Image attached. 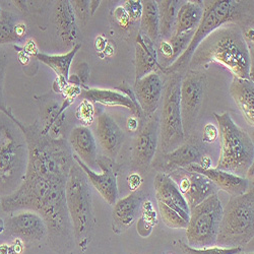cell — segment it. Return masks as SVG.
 I'll return each mask as SVG.
<instances>
[{"label":"cell","instance_id":"cell-1","mask_svg":"<svg viewBox=\"0 0 254 254\" xmlns=\"http://www.w3.org/2000/svg\"><path fill=\"white\" fill-rule=\"evenodd\" d=\"M219 63L233 76L253 80L250 50L237 24H227L210 33L197 46L189 61L190 70Z\"/></svg>","mask_w":254,"mask_h":254},{"label":"cell","instance_id":"cell-2","mask_svg":"<svg viewBox=\"0 0 254 254\" xmlns=\"http://www.w3.org/2000/svg\"><path fill=\"white\" fill-rule=\"evenodd\" d=\"M237 24L240 28L253 23V1L213 0L203 1V14L186 50L167 67H160L164 74L187 71L189 61L197 46L215 30L227 24Z\"/></svg>","mask_w":254,"mask_h":254},{"label":"cell","instance_id":"cell-3","mask_svg":"<svg viewBox=\"0 0 254 254\" xmlns=\"http://www.w3.org/2000/svg\"><path fill=\"white\" fill-rule=\"evenodd\" d=\"M26 137L11 111L0 112V195L13 193L23 183L28 168Z\"/></svg>","mask_w":254,"mask_h":254},{"label":"cell","instance_id":"cell-4","mask_svg":"<svg viewBox=\"0 0 254 254\" xmlns=\"http://www.w3.org/2000/svg\"><path fill=\"white\" fill-rule=\"evenodd\" d=\"M65 198L72 225L75 246L84 253L92 241L95 217L91 184L87 175L75 161L68 174Z\"/></svg>","mask_w":254,"mask_h":254},{"label":"cell","instance_id":"cell-5","mask_svg":"<svg viewBox=\"0 0 254 254\" xmlns=\"http://www.w3.org/2000/svg\"><path fill=\"white\" fill-rule=\"evenodd\" d=\"M221 136L217 169L245 177L254 162V143L247 131L234 122L230 113H214Z\"/></svg>","mask_w":254,"mask_h":254},{"label":"cell","instance_id":"cell-6","mask_svg":"<svg viewBox=\"0 0 254 254\" xmlns=\"http://www.w3.org/2000/svg\"><path fill=\"white\" fill-rule=\"evenodd\" d=\"M254 237V191L231 196L223 208L216 246L243 248Z\"/></svg>","mask_w":254,"mask_h":254},{"label":"cell","instance_id":"cell-7","mask_svg":"<svg viewBox=\"0 0 254 254\" xmlns=\"http://www.w3.org/2000/svg\"><path fill=\"white\" fill-rule=\"evenodd\" d=\"M182 76L179 72L169 73L164 82L163 108L159 127V154L174 151L185 140L180 110Z\"/></svg>","mask_w":254,"mask_h":254},{"label":"cell","instance_id":"cell-8","mask_svg":"<svg viewBox=\"0 0 254 254\" xmlns=\"http://www.w3.org/2000/svg\"><path fill=\"white\" fill-rule=\"evenodd\" d=\"M223 208L222 201L216 193L190 209L185 229L188 246L193 248L216 246Z\"/></svg>","mask_w":254,"mask_h":254},{"label":"cell","instance_id":"cell-9","mask_svg":"<svg viewBox=\"0 0 254 254\" xmlns=\"http://www.w3.org/2000/svg\"><path fill=\"white\" fill-rule=\"evenodd\" d=\"M206 76L201 70H187L180 86V110L185 137L191 134L202 107Z\"/></svg>","mask_w":254,"mask_h":254},{"label":"cell","instance_id":"cell-10","mask_svg":"<svg viewBox=\"0 0 254 254\" xmlns=\"http://www.w3.org/2000/svg\"><path fill=\"white\" fill-rule=\"evenodd\" d=\"M206 156L202 139L197 134H190L185 137L184 142L174 151L156 155L152 166L159 173L168 175L177 169L187 168L193 164L201 166Z\"/></svg>","mask_w":254,"mask_h":254},{"label":"cell","instance_id":"cell-11","mask_svg":"<svg viewBox=\"0 0 254 254\" xmlns=\"http://www.w3.org/2000/svg\"><path fill=\"white\" fill-rule=\"evenodd\" d=\"M160 116L155 113L138 128L131 154V170L144 175L151 167L159 146Z\"/></svg>","mask_w":254,"mask_h":254},{"label":"cell","instance_id":"cell-12","mask_svg":"<svg viewBox=\"0 0 254 254\" xmlns=\"http://www.w3.org/2000/svg\"><path fill=\"white\" fill-rule=\"evenodd\" d=\"M186 200L189 209H192L210 195L218 193L219 188L204 175L187 168H180L168 174Z\"/></svg>","mask_w":254,"mask_h":254},{"label":"cell","instance_id":"cell-13","mask_svg":"<svg viewBox=\"0 0 254 254\" xmlns=\"http://www.w3.org/2000/svg\"><path fill=\"white\" fill-rule=\"evenodd\" d=\"M5 235L23 242H38L47 238V226L40 214L34 210H23L9 217L4 223Z\"/></svg>","mask_w":254,"mask_h":254},{"label":"cell","instance_id":"cell-14","mask_svg":"<svg viewBox=\"0 0 254 254\" xmlns=\"http://www.w3.org/2000/svg\"><path fill=\"white\" fill-rule=\"evenodd\" d=\"M73 160L79 165L82 169L84 174L87 175V178L90 184L97 190L103 199L109 203L110 205H114L118 199V184L117 177L115 172L113 171L112 167L106 163V161L98 159L97 165L102 170L101 173H96L93 171L90 167H88L80 159L73 154Z\"/></svg>","mask_w":254,"mask_h":254},{"label":"cell","instance_id":"cell-15","mask_svg":"<svg viewBox=\"0 0 254 254\" xmlns=\"http://www.w3.org/2000/svg\"><path fill=\"white\" fill-rule=\"evenodd\" d=\"M164 81L157 72L135 80L134 95L145 118L154 115L163 96Z\"/></svg>","mask_w":254,"mask_h":254},{"label":"cell","instance_id":"cell-16","mask_svg":"<svg viewBox=\"0 0 254 254\" xmlns=\"http://www.w3.org/2000/svg\"><path fill=\"white\" fill-rule=\"evenodd\" d=\"M146 196L143 190H135L127 196L117 199L112 213V228L115 233L121 234L132 226Z\"/></svg>","mask_w":254,"mask_h":254},{"label":"cell","instance_id":"cell-17","mask_svg":"<svg viewBox=\"0 0 254 254\" xmlns=\"http://www.w3.org/2000/svg\"><path fill=\"white\" fill-rule=\"evenodd\" d=\"M96 136L105 155L110 159H115L124 143L125 135L117 122L108 113L99 115Z\"/></svg>","mask_w":254,"mask_h":254},{"label":"cell","instance_id":"cell-18","mask_svg":"<svg viewBox=\"0 0 254 254\" xmlns=\"http://www.w3.org/2000/svg\"><path fill=\"white\" fill-rule=\"evenodd\" d=\"M193 172L200 173L207 177L219 189L227 192L231 196H238L247 192L249 188V180L245 177H240L217 168H203L193 164L187 167Z\"/></svg>","mask_w":254,"mask_h":254},{"label":"cell","instance_id":"cell-19","mask_svg":"<svg viewBox=\"0 0 254 254\" xmlns=\"http://www.w3.org/2000/svg\"><path fill=\"white\" fill-rule=\"evenodd\" d=\"M156 198L159 202L172 208L187 222L190 209L175 182L166 174L158 173L154 180Z\"/></svg>","mask_w":254,"mask_h":254},{"label":"cell","instance_id":"cell-20","mask_svg":"<svg viewBox=\"0 0 254 254\" xmlns=\"http://www.w3.org/2000/svg\"><path fill=\"white\" fill-rule=\"evenodd\" d=\"M80 97L83 100L90 102L100 103L107 107H123L129 110L131 114L138 120V128L143 125L146 118L144 117L142 111L138 109L134 103L122 93H118L111 90L103 89H84L80 92Z\"/></svg>","mask_w":254,"mask_h":254},{"label":"cell","instance_id":"cell-21","mask_svg":"<svg viewBox=\"0 0 254 254\" xmlns=\"http://www.w3.org/2000/svg\"><path fill=\"white\" fill-rule=\"evenodd\" d=\"M68 143L74 155L91 169L97 166L98 147L96 137L87 126H76L71 130Z\"/></svg>","mask_w":254,"mask_h":254},{"label":"cell","instance_id":"cell-22","mask_svg":"<svg viewBox=\"0 0 254 254\" xmlns=\"http://www.w3.org/2000/svg\"><path fill=\"white\" fill-rule=\"evenodd\" d=\"M57 34L62 40L65 48H73L77 43L78 31L76 26V16L72 5L68 0H61L55 6L54 12Z\"/></svg>","mask_w":254,"mask_h":254},{"label":"cell","instance_id":"cell-23","mask_svg":"<svg viewBox=\"0 0 254 254\" xmlns=\"http://www.w3.org/2000/svg\"><path fill=\"white\" fill-rule=\"evenodd\" d=\"M159 69L160 63L155 43L139 32L135 41V80Z\"/></svg>","mask_w":254,"mask_h":254},{"label":"cell","instance_id":"cell-24","mask_svg":"<svg viewBox=\"0 0 254 254\" xmlns=\"http://www.w3.org/2000/svg\"><path fill=\"white\" fill-rule=\"evenodd\" d=\"M230 95L235 101L245 121L253 128L254 126V83L250 79L233 76L230 84Z\"/></svg>","mask_w":254,"mask_h":254},{"label":"cell","instance_id":"cell-25","mask_svg":"<svg viewBox=\"0 0 254 254\" xmlns=\"http://www.w3.org/2000/svg\"><path fill=\"white\" fill-rule=\"evenodd\" d=\"M203 14V1H182L176 18L175 35L195 32ZM172 34V35H173Z\"/></svg>","mask_w":254,"mask_h":254},{"label":"cell","instance_id":"cell-26","mask_svg":"<svg viewBox=\"0 0 254 254\" xmlns=\"http://www.w3.org/2000/svg\"><path fill=\"white\" fill-rule=\"evenodd\" d=\"M81 47L80 43H77L69 52L62 55H49L45 53H37L36 58L48 65L57 74V81L62 88H65L68 83L69 69L71 62L76 55L77 51Z\"/></svg>","mask_w":254,"mask_h":254},{"label":"cell","instance_id":"cell-27","mask_svg":"<svg viewBox=\"0 0 254 254\" xmlns=\"http://www.w3.org/2000/svg\"><path fill=\"white\" fill-rule=\"evenodd\" d=\"M182 1L178 0H161L157 1L160 20V37L165 41L172 36L175 30L177 13Z\"/></svg>","mask_w":254,"mask_h":254},{"label":"cell","instance_id":"cell-28","mask_svg":"<svg viewBox=\"0 0 254 254\" xmlns=\"http://www.w3.org/2000/svg\"><path fill=\"white\" fill-rule=\"evenodd\" d=\"M142 13L140 17V33L145 35L152 42L160 39V20L157 1L146 0L141 1Z\"/></svg>","mask_w":254,"mask_h":254},{"label":"cell","instance_id":"cell-29","mask_svg":"<svg viewBox=\"0 0 254 254\" xmlns=\"http://www.w3.org/2000/svg\"><path fill=\"white\" fill-rule=\"evenodd\" d=\"M27 33V27L11 12L2 11L0 15V44L20 41Z\"/></svg>","mask_w":254,"mask_h":254},{"label":"cell","instance_id":"cell-30","mask_svg":"<svg viewBox=\"0 0 254 254\" xmlns=\"http://www.w3.org/2000/svg\"><path fill=\"white\" fill-rule=\"evenodd\" d=\"M159 206V213L164 222V224L172 229H186L188 222L184 220L177 211L173 210L172 208L168 207L162 202L158 201Z\"/></svg>","mask_w":254,"mask_h":254},{"label":"cell","instance_id":"cell-31","mask_svg":"<svg viewBox=\"0 0 254 254\" xmlns=\"http://www.w3.org/2000/svg\"><path fill=\"white\" fill-rule=\"evenodd\" d=\"M181 250L184 254H240L243 248L240 247H205V248H193L188 246L186 243H179Z\"/></svg>","mask_w":254,"mask_h":254},{"label":"cell","instance_id":"cell-32","mask_svg":"<svg viewBox=\"0 0 254 254\" xmlns=\"http://www.w3.org/2000/svg\"><path fill=\"white\" fill-rule=\"evenodd\" d=\"M195 32H190V33H185V34H180V35H175L173 34L170 38L168 39V42L170 43L171 48H172V59H171V64L172 63L186 50L188 47L190 41H191L193 35Z\"/></svg>","mask_w":254,"mask_h":254},{"label":"cell","instance_id":"cell-33","mask_svg":"<svg viewBox=\"0 0 254 254\" xmlns=\"http://www.w3.org/2000/svg\"><path fill=\"white\" fill-rule=\"evenodd\" d=\"M8 59L7 54L4 49L0 48V112L8 114L10 109L6 107L3 96V87H4V77H5V69L7 66Z\"/></svg>","mask_w":254,"mask_h":254},{"label":"cell","instance_id":"cell-34","mask_svg":"<svg viewBox=\"0 0 254 254\" xmlns=\"http://www.w3.org/2000/svg\"><path fill=\"white\" fill-rule=\"evenodd\" d=\"M70 3L74 10L75 16H77L80 23L86 24L91 15L90 1H88V0H75V1H70Z\"/></svg>","mask_w":254,"mask_h":254},{"label":"cell","instance_id":"cell-35","mask_svg":"<svg viewBox=\"0 0 254 254\" xmlns=\"http://www.w3.org/2000/svg\"><path fill=\"white\" fill-rule=\"evenodd\" d=\"M123 8L129 17L130 22H136L140 19L142 13V3L141 1H136V0H127L125 1Z\"/></svg>","mask_w":254,"mask_h":254},{"label":"cell","instance_id":"cell-36","mask_svg":"<svg viewBox=\"0 0 254 254\" xmlns=\"http://www.w3.org/2000/svg\"><path fill=\"white\" fill-rule=\"evenodd\" d=\"M76 116L83 123H91L93 121L94 116V107L92 105V102L88 100H83L81 104L78 106Z\"/></svg>","mask_w":254,"mask_h":254},{"label":"cell","instance_id":"cell-37","mask_svg":"<svg viewBox=\"0 0 254 254\" xmlns=\"http://www.w3.org/2000/svg\"><path fill=\"white\" fill-rule=\"evenodd\" d=\"M75 76L78 78L80 86L83 87L84 89H88L87 83L89 81V76H90V71H89V66L87 63H78L76 65V74Z\"/></svg>","mask_w":254,"mask_h":254},{"label":"cell","instance_id":"cell-38","mask_svg":"<svg viewBox=\"0 0 254 254\" xmlns=\"http://www.w3.org/2000/svg\"><path fill=\"white\" fill-rule=\"evenodd\" d=\"M219 136V130L218 127L213 125V124H207L203 128V136H202V141L205 142H214L217 140Z\"/></svg>","mask_w":254,"mask_h":254},{"label":"cell","instance_id":"cell-39","mask_svg":"<svg viewBox=\"0 0 254 254\" xmlns=\"http://www.w3.org/2000/svg\"><path fill=\"white\" fill-rule=\"evenodd\" d=\"M127 128L130 131L138 130V120L135 117H131L127 121Z\"/></svg>","mask_w":254,"mask_h":254},{"label":"cell","instance_id":"cell-40","mask_svg":"<svg viewBox=\"0 0 254 254\" xmlns=\"http://www.w3.org/2000/svg\"><path fill=\"white\" fill-rule=\"evenodd\" d=\"M101 1H90V11L91 15H93L97 9V7L100 5Z\"/></svg>","mask_w":254,"mask_h":254},{"label":"cell","instance_id":"cell-41","mask_svg":"<svg viewBox=\"0 0 254 254\" xmlns=\"http://www.w3.org/2000/svg\"><path fill=\"white\" fill-rule=\"evenodd\" d=\"M241 254V253H240ZM247 254H253V253H247Z\"/></svg>","mask_w":254,"mask_h":254}]
</instances>
